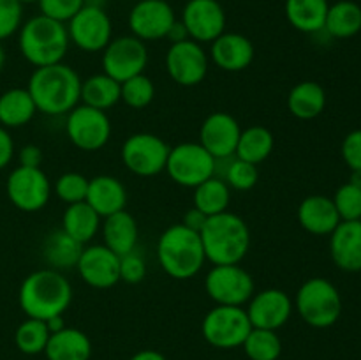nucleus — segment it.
Here are the masks:
<instances>
[{
    "label": "nucleus",
    "instance_id": "nucleus-1",
    "mask_svg": "<svg viewBox=\"0 0 361 360\" xmlns=\"http://www.w3.org/2000/svg\"><path fill=\"white\" fill-rule=\"evenodd\" d=\"M81 78L76 69L59 62L53 66L35 67L28 78L30 92L39 113L49 116L67 115L81 102Z\"/></svg>",
    "mask_w": 361,
    "mask_h": 360
},
{
    "label": "nucleus",
    "instance_id": "nucleus-2",
    "mask_svg": "<svg viewBox=\"0 0 361 360\" xmlns=\"http://www.w3.org/2000/svg\"><path fill=\"white\" fill-rule=\"evenodd\" d=\"M73 284L69 279L53 268H39L21 281L18 304L27 318L48 321L63 316L73 302Z\"/></svg>",
    "mask_w": 361,
    "mask_h": 360
},
{
    "label": "nucleus",
    "instance_id": "nucleus-3",
    "mask_svg": "<svg viewBox=\"0 0 361 360\" xmlns=\"http://www.w3.org/2000/svg\"><path fill=\"white\" fill-rule=\"evenodd\" d=\"M200 235L212 265H238L250 251L249 224L229 210L208 217Z\"/></svg>",
    "mask_w": 361,
    "mask_h": 360
},
{
    "label": "nucleus",
    "instance_id": "nucleus-4",
    "mask_svg": "<svg viewBox=\"0 0 361 360\" xmlns=\"http://www.w3.org/2000/svg\"><path fill=\"white\" fill-rule=\"evenodd\" d=\"M157 261L173 279H192L207 263L201 235L182 222L168 226L157 240Z\"/></svg>",
    "mask_w": 361,
    "mask_h": 360
},
{
    "label": "nucleus",
    "instance_id": "nucleus-5",
    "mask_svg": "<svg viewBox=\"0 0 361 360\" xmlns=\"http://www.w3.org/2000/svg\"><path fill=\"white\" fill-rule=\"evenodd\" d=\"M18 46L28 64L46 67L63 62L71 41L66 23L37 14L25 21L18 30Z\"/></svg>",
    "mask_w": 361,
    "mask_h": 360
},
{
    "label": "nucleus",
    "instance_id": "nucleus-6",
    "mask_svg": "<svg viewBox=\"0 0 361 360\" xmlns=\"http://www.w3.org/2000/svg\"><path fill=\"white\" fill-rule=\"evenodd\" d=\"M293 304L300 318L314 328L331 327L342 314L341 293L334 282L324 277L307 279L296 292Z\"/></svg>",
    "mask_w": 361,
    "mask_h": 360
},
{
    "label": "nucleus",
    "instance_id": "nucleus-7",
    "mask_svg": "<svg viewBox=\"0 0 361 360\" xmlns=\"http://www.w3.org/2000/svg\"><path fill=\"white\" fill-rule=\"evenodd\" d=\"M166 173L180 187L194 189L217 172V159L197 141H183L169 148Z\"/></svg>",
    "mask_w": 361,
    "mask_h": 360
},
{
    "label": "nucleus",
    "instance_id": "nucleus-8",
    "mask_svg": "<svg viewBox=\"0 0 361 360\" xmlns=\"http://www.w3.org/2000/svg\"><path fill=\"white\" fill-rule=\"evenodd\" d=\"M252 330L245 307L215 306L204 314L201 321V334L204 341L219 349H235L243 344Z\"/></svg>",
    "mask_w": 361,
    "mask_h": 360
},
{
    "label": "nucleus",
    "instance_id": "nucleus-9",
    "mask_svg": "<svg viewBox=\"0 0 361 360\" xmlns=\"http://www.w3.org/2000/svg\"><path fill=\"white\" fill-rule=\"evenodd\" d=\"M207 295L217 306L243 307L256 293L254 279L238 265H214L204 277Z\"/></svg>",
    "mask_w": 361,
    "mask_h": 360
},
{
    "label": "nucleus",
    "instance_id": "nucleus-10",
    "mask_svg": "<svg viewBox=\"0 0 361 360\" xmlns=\"http://www.w3.org/2000/svg\"><path fill=\"white\" fill-rule=\"evenodd\" d=\"M6 193L18 210L34 214L49 203L53 184L41 168L16 166L7 176Z\"/></svg>",
    "mask_w": 361,
    "mask_h": 360
},
{
    "label": "nucleus",
    "instance_id": "nucleus-11",
    "mask_svg": "<svg viewBox=\"0 0 361 360\" xmlns=\"http://www.w3.org/2000/svg\"><path fill=\"white\" fill-rule=\"evenodd\" d=\"M69 41L85 53H99L113 39V23L102 6L85 4L66 23Z\"/></svg>",
    "mask_w": 361,
    "mask_h": 360
},
{
    "label": "nucleus",
    "instance_id": "nucleus-12",
    "mask_svg": "<svg viewBox=\"0 0 361 360\" xmlns=\"http://www.w3.org/2000/svg\"><path fill=\"white\" fill-rule=\"evenodd\" d=\"M66 134L71 143L83 152H97L111 138V120L108 112L87 104H78L67 113Z\"/></svg>",
    "mask_w": 361,
    "mask_h": 360
},
{
    "label": "nucleus",
    "instance_id": "nucleus-13",
    "mask_svg": "<svg viewBox=\"0 0 361 360\" xmlns=\"http://www.w3.org/2000/svg\"><path fill=\"white\" fill-rule=\"evenodd\" d=\"M169 148L171 147L157 134L134 133L123 141L120 155L130 173L148 179L164 172Z\"/></svg>",
    "mask_w": 361,
    "mask_h": 360
},
{
    "label": "nucleus",
    "instance_id": "nucleus-14",
    "mask_svg": "<svg viewBox=\"0 0 361 360\" xmlns=\"http://www.w3.org/2000/svg\"><path fill=\"white\" fill-rule=\"evenodd\" d=\"M101 53L102 73L111 76L118 83L143 74L148 66L147 44L133 34L111 39Z\"/></svg>",
    "mask_w": 361,
    "mask_h": 360
},
{
    "label": "nucleus",
    "instance_id": "nucleus-15",
    "mask_svg": "<svg viewBox=\"0 0 361 360\" xmlns=\"http://www.w3.org/2000/svg\"><path fill=\"white\" fill-rule=\"evenodd\" d=\"M166 71L169 78L180 87H196L207 78L210 69V56L203 44L187 39L173 42L166 53Z\"/></svg>",
    "mask_w": 361,
    "mask_h": 360
},
{
    "label": "nucleus",
    "instance_id": "nucleus-16",
    "mask_svg": "<svg viewBox=\"0 0 361 360\" xmlns=\"http://www.w3.org/2000/svg\"><path fill=\"white\" fill-rule=\"evenodd\" d=\"M175 21V9L166 0H140L129 13L130 34L143 42L166 39Z\"/></svg>",
    "mask_w": 361,
    "mask_h": 360
},
{
    "label": "nucleus",
    "instance_id": "nucleus-17",
    "mask_svg": "<svg viewBox=\"0 0 361 360\" xmlns=\"http://www.w3.org/2000/svg\"><path fill=\"white\" fill-rule=\"evenodd\" d=\"M76 270L90 288L109 289L120 282V256L104 244H90L81 251Z\"/></svg>",
    "mask_w": 361,
    "mask_h": 360
},
{
    "label": "nucleus",
    "instance_id": "nucleus-18",
    "mask_svg": "<svg viewBox=\"0 0 361 360\" xmlns=\"http://www.w3.org/2000/svg\"><path fill=\"white\" fill-rule=\"evenodd\" d=\"M293 299L279 288H267L254 293L247 302V316L252 328L279 330L289 321L293 314Z\"/></svg>",
    "mask_w": 361,
    "mask_h": 360
},
{
    "label": "nucleus",
    "instance_id": "nucleus-19",
    "mask_svg": "<svg viewBox=\"0 0 361 360\" xmlns=\"http://www.w3.org/2000/svg\"><path fill=\"white\" fill-rule=\"evenodd\" d=\"M189 37L204 44L226 32V11L219 0H189L180 18Z\"/></svg>",
    "mask_w": 361,
    "mask_h": 360
},
{
    "label": "nucleus",
    "instance_id": "nucleus-20",
    "mask_svg": "<svg viewBox=\"0 0 361 360\" xmlns=\"http://www.w3.org/2000/svg\"><path fill=\"white\" fill-rule=\"evenodd\" d=\"M242 127L240 122L226 112H214L203 120L200 127V143L217 161L235 157Z\"/></svg>",
    "mask_w": 361,
    "mask_h": 360
},
{
    "label": "nucleus",
    "instance_id": "nucleus-21",
    "mask_svg": "<svg viewBox=\"0 0 361 360\" xmlns=\"http://www.w3.org/2000/svg\"><path fill=\"white\" fill-rule=\"evenodd\" d=\"M210 60L226 73H242L254 62L256 49L247 35L224 32L210 42Z\"/></svg>",
    "mask_w": 361,
    "mask_h": 360
},
{
    "label": "nucleus",
    "instance_id": "nucleus-22",
    "mask_svg": "<svg viewBox=\"0 0 361 360\" xmlns=\"http://www.w3.org/2000/svg\"><path fill=\"white\" fill-rule=\"evenodd\" d=\"M330 254L341 270H361V219L338 222L330 233Z\"/></svg>",
    "mask_w": 361,
    "mask_h": 360
},
{
    "label": "nucleus",
    "instance_id": "nucleus-23",
    "mask_svg": "<svg viewBox=\"0 0 361 360\" xmlns=\"http://www.w3.org/2000/svg\"><path fill=\"white\" fill-rule=\"evenodd\" d=\"M298 222L312 235H330L341 222L337 208L331 198L323 194H310L298 205Z\"/></svg>",
    "mask_w": 361,
    "mask_h": 360
},
{
    "label": "nucleus",
    "instance_id": "nucleus-24",
    "mask_svg": "<svg viewBox=\"0 0 361 360\" xmlns=\"http://www.w3.org/2000/svg\"><path fill=\"white\" fill-rule=\"evenodd\" d=\"M88 205L101 215L102 219L108 215L126 210L127 189L120 179L113 175H97L88 180L87 198Z\"/></svg>",
    "mask_w": 361,
    "mask_h": 360
},
{
    "label": "nucleus",
    "instance_id": "nucleus-25",
    "mask_svg": "<svg viewBox=\"0 0 361 360\" xmlns=\"http://www.w3.org/2000/svg\"><path fill=\"white\" fill-rule=\"evenodd\" d=\"M101 233L102 244L118 256L136 251L140 228H137L136 219L130 212L120 210L102 219Z\"/></svg>",
    "mask_w": 361,
    "mask_h": 360
},
{
    "label": "nucleus",
    "instance_id": "nucleus-26",
    "mask_svg": "<svg viewBox=\"0 0 361 360\" xmlns=\"http://www.w3.org/2000/svg\"><path fill=\"white\" fill-rule=\"evenodd\" d=\"M44 355L48 360H90L92 341L80 328L63 327L49 335Z\"/></svg>",
    "mask_w": 361,
    "mask_h": 360
},
{
    "label": "nucleus",
    "instance_id": "nucleus-27",
    "mask_svg": "<svg viewBox=\"0 0 361 360\" xmlns=\"http://www.w3.org/2000/svg\"><path fill=\"white\" fill-rule=\"evenodd\" d=\"M83 247L85 246L67 235L62 228L53 229L42 242V258L48 268L59 272L71 270V268H76Z\"/></svg>",
    "mask_w": 361,
    "mask_h": 360
},
{
    "label": "nucleus",
    "instance_id": "nucleus-28",
    "mask_svg": "<svg viewBox=\"0 0 361 360\" xmlns=\"http://www.w3.org/2000/svg\"><path fill=\"white\" fill-rule=\"evenodd\" d=\"M101 215L87 201H80V203L67 205L62 214V226L60 228L67 235L73 236L74 240H78L81 246H87L101 232Z\"/></svg>",
    "mask_w": 361,
    "mask_h": 360
},
{
    "label": "nucleus",
    "instance_id": "nucleus-29",
    "mask_svg": "<svg viewBox=\"0 0 361 360\" xmlns=\"http://www.w3.org/2000/svg\"><path fill=\"white\" fill-rule=\"evenodd\" d=\"M328 7V0H286V20L298 32L317 34L324 30Z\"/></svg>",
    "mask_w": 361,
    "mask_h": 360
},
{
    "label": "nucleus",
    "instance_id": "nucleus-30",
    "mask_svg": "<svg viewBox=\"0 0 361 360\" xmlns=\"http://www.w3.org/2000/svg\"><path fill=\"white\" fill-rule=\"evenodd\" d=\"M326 108V92L317 81L305 80L296 83L288 94V109L300 120H312Z\"/></svg>",
    "mask_w": 361,
    "mask_h": 360
},
{
    "label": "nucleus",
    "instance_id": "nucleus-31",
    "mask_svg": "<svg viewBox=\"0 0 361 360\" xmlns=\"http://www.w3.org/2000/svg\"><path fill=\"white\" fill-rule=\"evenodd\" d=\"M35 113L37 106L27 88H9L0 94V126L6 129L27 126Z\"/></svg>",
    "mask_w": 361,
    "mask_h": 360
},
{
    "label": "nucleus",
    "instance_id": "nucleus-32",
    "mask_svg": "<svg viewBox=\"0 0 361 360\" xmlns=\"http://www.w3.org/2000/svg\"><path fill=\"white\" fill-rule=\"evenodd\" d=\"M122 83L104 73L92 74L81 81V104L108 112L120 102Z\"/></svg>",
    "mask_w": 361,
    "mask_h": 360
},
{
    "label": "nucleus",
    "instance_id": "nucleus-33",
    "mask_svg": "<svg viewBox=\"0 0 361 360\" xmlns=\"http://www.w3.org/2000/svg\"><path fill=\"white\" fill-rule=\"evenodd\" d=\"M274 147L275 138L270 129H267L264 126H250L247 129H242L235 157L257 166L270 157Z\"/></svg>",
    "mask_w": 361,
    "mask_h": 360
},
{
    "label": "nucleus",
    "instance_id": "nucleus-34",
    "mask_svg": "<svg viewBox=\"0 0 361 360\" xmlns=\"http://www.w3.org/2000/svg\"><path fill=\"white\" fill-rule=\"evenodd\" d=\"M324 30L335 39L355 37L361 30V7L353 0H341L328 7Z\"/></svg>",
    "mask_w": 361,
    "mask_h": 360
},
{
    "label": "nucleus",
    "instance_id": "nucleus-35",
    "mask_svg": "<svg viewBox=\"0 0 361 360\" xmlns=\"http://www.w3.org/2000/svg\"><path fill=\"white\" fill-rule=\"evenodd\" d=\"M192 201L197 210L203 212L207 217H212V215L228 210L229 203H231V189L224 179L214 175L212 179L194 187Z\"/></svg>",
    "mask_w": 361,
    "mask_h": 360
},
{
    "label": "nucleus",
    "instance_id": "nucleus-36",
    "mask_svg": "<svg viewBox=\"0 0 361 360\" xmlns=\"http://www.w3.org/2000/svg\"><path fill=\"white\" fill-rule=\"evenodd\" d=\"M49 335L51 332L46 321L27 318L18 325L14 332V344L25 355H39V353H44Z\"/></svg>",
    "mask_w": 361,
    "mask_h": 360
},
{
    "label": "nucleus",
    "instance_id": "nucleus-37",
    "mask_svg": "<svg viewBox=\"0 0 361 360\" xmlns=\"http://www.w3.org/2000/svg\"><path fill=\"white\" fill-rule=\"evenodd\" d=\"M242 348L250 360H279L282 353V341L277 330L252 328Z\"/></svg>",
    "mask_w": 361,
    "mask_h": 360
},
{
    "label": "nucleus",
    "instance_id": "nucleus-38",
    "mask_svg": "<svg viewBox=\"0 0 361 360\" xmlns=\"http://www.w3.org/2000/svg\"><path fill=\"white\" fill-rule=\"evenodd\" d=\"M155 97V85L147 74H137V76L129 78L122 83V95L120 101L126 102L133 109H143L154 101Z\"/></svg>",
    "mask_w": 361,
    "mask_h": 360
},
{
    "label": "nucleus",
    "instance_id": "nucleus-39",
    "mask_svg": "<svg viewBox=\"0 0 361 360\" xmlns=\"http://www.w3.org/2000/svg\"><path fill=\"white\" fill-rule=\"evenodd\" d=\"M88 180L90 179H87L83 173L66 172L55 180V184H53V193L66 205L80 203V201H85V198H87Z\"/></svg>",
    "mask_w": 361,
    "mask_h": 360
},
{
    "label": "nucleus",
    "instance_id": "nucleus-40",
    "mask_svg": "<svg viewBox=\"0 0 361 360\" xmlns=\"http://www.w3.org/2000/svg\"><path fill=\"white\" fill-rule=\"evenodd\" d=\"M341 221H358L361 219V186L351 182L344 184L331 198Z\"/></svg>",
    "mask_w": 361,
    "mask_h": 360
},
{
    "label": "nucleus",
    "instance_id": "nucleus-41",
    "mask_svg": "<svg viewBox=\"0 0 361 360\" xmlns=\"http://www.w3.org/2000/svg\"><path fill=\"white\" fill-rule=\"evenodd\" d=\"M224 180L229 189L250 191L256 187L257 180H259V169L256 164H250V162L235 157L226 168Z\"/></svg>",
    "mask_w": 361,
    "mask_h": 360
},
{
    "label": "nucleus",
    "instance_id": "nucleus-42",
    "mask_svg": "<svg viewBox=\"0 0 361 360\" xmlns=\"http://www.w3.org/2000/svg\"><path fill=\"white\" fill-rule=\"evenodd\" d=\"M23 25V4L20 0H0V41L9 39Z\"/></svg>",
    "mask_w": 361,
    "mask_h": 360
},
{
    "label": "nucleus",
    "instance_id": "nucleus-43",
    "mask_svg": "<svg viewBox=\"0 0 361 360\" xmlns=\"http://www.w3.org/2000/svg\"><path fill=\"white\" fill-rule=\"evenodd\" d=\"M37 4L41 14L60 23H67L87 4V0H37Z\"/></svg>",
    "mask_w": 361,
    "mask_h": 360
},
{
    "label": "nucleus",
    "instance_id": "nucleus-44",
    "mask_svg": "<svg viewBox=\"0 0 361 360\" xmlns=\"http://www.w3.org/2000/svg\"><path fill=\"white\" fill-rule=\"evenodd\" d=\"M147 277V261L137 251L120 256V281L127 284H140Z\"/></svg>",
    "mask_w": 361,
    "mask_h": 360
},
{
    "label": "nucleus",
    "instance_id": "nucleus-45",
    "mask_svg": "<svg viewBox=\"0 0 361 360\" xmlns=\"http://www.w3.org/2000/svg\"><path fill=\"white\" fill-rule=\"evenodd\" d=\"M342 159L355 172H361V129H355L344 138L341 147Z\"/></svg>",
    "mask_w": 361,
    "mask_h": 360
},
{
    "label": "nucleus",
    "instance_id": "nucleus-46",
    "mask_svg": "<svg viewBox=\"0 0 361 360\" xmlns=\"http://www.w3.org/2000/svg\"><path fill=\"white\" fill-rule=\"evenodd\" d=\"M42 150L37 145H25L18 150V162L20 166H27V168H41L42 164Z\"/></svg>",
    "mask_w": 361,
    "mask_h": 360
},
{
    "label": "nucleus",
    "instance_id": "nucleus-47",
    "mask_svg": "<svg viewBox=\"0 0 361 360\" xmlns=\"http://www.w3.org/2000/svg\"><path fill=\"white\" fill-rule=\"evenodd\" d=\"M14 141L9 129L0 126V169L7 168L14 157Z\"/></svg>",
    "mask_w": 361,
    "mask_h": 360
},
{
    "label": "nucleus",
    "instance_id": "nucleus-48",
    "mask_svg": "<svg viewBox=\"0 0 361 360\" xmlns=\"http://www.w3.org/2000/svg\"><path fill=\"white\" fill-rule=\"evenodd\" d=\"M207 219L208 217L203 214V212L197 210L196 207H192V208H190V210L185 212V215H183L182 224H185L187 228H190V229H194V232L200 233L201 229H203V226H204V222H207Z\"/></svg>",
    "mask_w": 361,
    "mask_h": 360
},
{
    "label": "nucleus",
    "instance_id": "nucleus-49",
    "mask_svg": "<svg viewBox=\"0 0 361 360\" xmlns=\"http://www.w3.org/2000/svg\"><path fill=\"white\" fill-rule=\"evenodd\" d=\"M166 39H168V41L173 44V42H182V41H187V39H190V37H189V32H187L185 25H183L180 20H176L175 23H173V27L169 28Z\"/></svg>",
    "mask_w": 361,
    "mask_h": 360
},
{
    "label": "nucleus",
    "instance_id": "nucleus-50",
    "mask_svg": "<svg viewBox=\"0 0 361 360\" xmlns=\"http://www.w3.org/2000/svg\"><path fill=\"white\" fill-rule=\"evenodd\" d=\"M129 360H168L161 352L157 349H141V352L134 353Z\"/></svg>",
    "mask_w": 361,
    "mask_h": 360
},
{
    "label": "nucleus",
    "instance_id": "nucleus-51",
    "mask_svg": "<svg viewBox=\"0 0 361 360\" xmlns=\"http://www.w3.org/2000/svg\"><path fill=\"white\" fill-rule=\"evenodd\" d=\"M46 325H48V328H49V332H59V330H62L63 327H67L66 325V321H63V316H55V318H51V320H48L46 321Z\"/></svg>",
    "mask_w": 361,
    "mask_h": 360
},
{
    "label": "nucleus",
    "instance_id": "nucleus-52",
    "mask_svg": "<svg viewBox=\"0 0 361 360\" xmlns=\"http://www.w3.org/2000/svg\"><path fill=\"white\" fill-rule=\"evenodd\" d=\"M4 66H6V49H4L2 41H0V73H2Z\"/></svg>",
    "mask_w": 361,
    "mask_h": 360
},
{
    "label": "nucleus",
    "instance_id": "nucleus-53",
    "mask_svg": "<svg viewBox=\"0 0 361 360\" xmlns=\"http://www.w3.org/2000/svg\"><path fill=\"white\" fill-rule=\"evenodd\" d=\"M21 4H34V2H37V0H20Z\"/></svg>",
    "mask_w": 361,
    "mask_h": 360
},
{
    "label": "nucleus",
    "instance_id": "nucleus-54",
    "mask_svg": "<svg viewBox=\"0 0 361 360\" xmlns=\"http://www.w3.org/2000/svg\"><path fill=\"white\" fill-rule=\"evenodd\" d=\"M360 279H361V270H360Z\"/></svg>",
    "mask_w": 361,
    "mask_h": 360
}]
</instances>
